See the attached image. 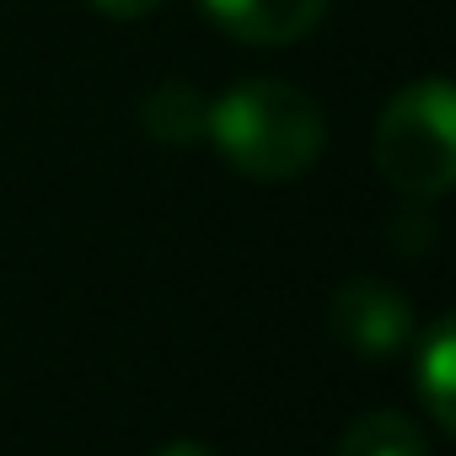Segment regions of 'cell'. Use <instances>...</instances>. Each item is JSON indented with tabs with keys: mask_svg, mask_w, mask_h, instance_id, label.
Listing matches in <instances>:
<instances>
[{
	"mask_svg": "<svg viewBox=\"0 0 456 456\" xmlns=\"http://www.w3.org/2000/svg\"><path fill=\"white\" fill-rule=\"evenodd\" d=\"M140 118H145V129H151L156 140H167V145H193V140H204L209 97H204L199 86H188V81H161V86L145 97Z\"/></svg>",
	"mask_w": 456,
	"mask_h": 456,
	"instance_id": "7",
	"label": "cell"
},
{
	"mask_svg": "<svg viewBox=\"0 0 456 456\" xmlns=\"http://www.w3.org/2000/svg\"><path fill=\"white\" fill-rule=\"evenodd\" d=\"M199 6L225 38L253 44V49L301 44L328 17V0H199Z\"/></svg>",
	"mask_w": 456,
	"mask_h": 456,
	"instance_id": "4",
	"label": "cell"
},
{
	"mask_svg": "<svg viewBox=\"0 0 456 456\" xmlns=\"http://www.w3.org/2000/svg\"><path fill=\"white\" fill-rule=\"evenodd\" d=\"M333 456H429V445H424V429L408 413L370 408V413H360L338 435V451Z\"/></svg>",
	"mask_w": 456,
	"mask_h": 456,
	"instance_id": "6",
	"label": "cell"
},
{
	"mask_svg": "<svg viewBox=\"0 0 456 456\" xmlns=\"http://www.w3.org/2000/svg\"><path fill=\"white\" fill-rule=\"evenodd\" d=\"M376 172L408 199H440L456 183V92L429 76L403 86L376 124Z\"/></svg>",
	"mask_w": 456,
	"mask_h": 456,
	"instance_id": "2",
	"label": "cell"
},
{
	"mask_svg": "<svg viewBox=\"0 0 456 456\" xmlns=\"http://www.w3.org/2000/svg\"><path fill=\"white\" fill-rule=\"evenodd\" d=\"M92 6L102 17H113V22H140V17H151L161 6V0H92Z\"/></svg>",
	"mask_w": 456,
	"mask_h": 456,
	"instance_id": "8",
	"label": "cell"
},
{
	"mask_svg": "<svg viewBox=\"0 0 456 456\" xmlns=\"http://www.w3.org/2000/svg\"><path fill=\"white\" fill-rule=\"evenodd\" d=\"M156 456H215L204 440H172V445H161Z\"/></svg>",
	"mask_w": 456,
	"mask_h": 456,
	"instance_id": "9",
	"label": "cell"
},
{
	"mask_svg": "<svg viewBox=\"0 0 456 456\" xmlns=\"http://www.w3.org/2000/svg\"><path fill=\"white\" fill-rule=\"evenodd\" d=\"M413 381H419V403H424L429 424L440 435H451L456 429V328H451V317H435L419 333Z\"/></svg>",
	"mask_w": 456,
	"mask_h": 456,
	"instance_id": "5",
	"label": "cell"
},
{
	"mask_svg": "<svg viewBox=\"0 0 456 456\" xmlns=\"http://www.w3.org/2000/svg\"><path fill=\"white\" fill-rule=\"evenodd\" d=\"M204 140L253 183H290L322 156L328 118L317 97L290 81H242L209 102Z\"/></svg>",
	"mask_w": 456,
	"mask_h": 456,
	"instance_id": "1",
	"label": "cell"
},
{
	"mask_svg": "<svg viewBox=\"0 0 456 456\" xmlns=\"http://www.w3.org/2000/svg\"><path fill=\"white\" fill-rule=\"evenodd\" d=\"M328 328L354 360H392L413 338V306L387 280H344L328 301Z\"/></svg>",
	"mask_w": 456,
	"mask_h": 456,
	"instance_id": "3",
	"label": "cell"
}]
</instances>
